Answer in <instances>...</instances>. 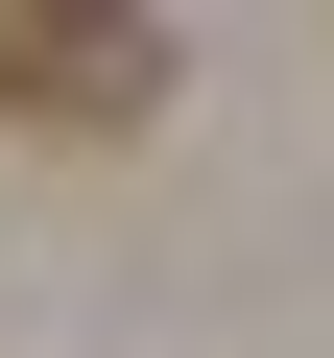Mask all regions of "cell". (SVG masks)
<instances>
[{
    "label": "cell",
    "instance_id": "cell-1",
    "mask_svg": "<svg viewBox=\"0 0 334 358\" xmlns=\"http://www.w3.org/2000/svg\"><path fill=\"white\" fill-rule=\"evenodd\" d=\"M0 120L24 143H143L167 120V0H0Z\"/></svg>",
    "mask_w": 334,
    "mask_h": 358
}]
</instances>
